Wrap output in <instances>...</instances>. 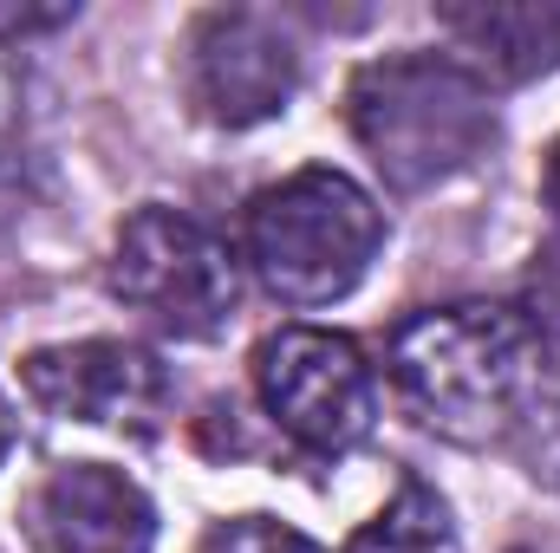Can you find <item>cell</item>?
Masks as SVG:
<instances>
[{
    "label": "cell",
    "mask_w": 560,
    "mask_h": 553,
    "mask_svg": "<svg viewBox=\"0 0 560 553\" xmlns=\"http://www.w3.org/2000/svg\"><path fill=\"white\" fill-rule=\"evenodd\" d=\"M541 385L535 332L515 306H436L392 332V391L443 443H495Z\"/></svg>",
    "instance_id": "obj_1"
},
{
    "label": "cell",
    "mask_w": 560,
    "mask_h": 553,
    "mask_svg": "<svg viewBox=\"0 0 560 553\" xmlns=\"http://www.w3.org/2000/svg\"><path fill=\"white\" fill-rule=\"evenodd\" d=\"M346 118L372 169L405 196L450 183L495 143L489 85L443 52H398L365 66L346 92Z\"/></svg>",
    "instance_id": "obj_2"
},
{
    "label": "cell",
    "mask_w": 560,
    "mask_h": 553,
    "mask_svg": "<svg viewBox=\"0 0 560 553\" xmlns=\"http://www.w3.org/2000/svg\"><path fill=\"white\" fill-rule=\"evenodd\" d=\"M378 248L385 215L346 169H293L248 202V261L287 306L346 299Z\"/></svg>",
    "instance_id": "obj_3"
},
{
    "label": "cell",
    "mask_w": 560,
    "mask_h": 553,
    "mask_svg": "<svg viewBox=\"0 0 560 553\" xmlns=\"http://www.w3.org/2000/svg\"><path fill=\"white\" fill-rule=\"evenodd\" d=\"M112 293L163 339H215L242 299V268L215 228L150 202L118 228Z\"/></svg>",
    "instance_id": "obj_4"
},
{
    "label": "cell",
    "mask_w": 560,
    "mask_h": 553,
    "mask_svg": "<svg viewBox=\"0 0 560 553\" xmlns=\"http://www.w3.org/2000/svg\"><path fill=\"white\" fill-rule=\"evenodd\" d=\"M255 391L300 449L339 456L372 436L378 385L365 352L326 326H280L255 352Z\"/></svg>",
    "instance_id": "obj_5"
},
{
    "label": "cell",
    "mask_w": 560,
    "mask_h": 553,
    "mask_svg": "<svg viewBox=\"0 0 560 553\" xmlns=\"http://www.w3.org/2000/svg\"><path fill=\"white\" fill-rule=\"evenodd\" d=\"M300 85V39L275 13L255 7H209L189 20L183 39V92L196 118L222 131H255L287 111Z\"/></svg>",
    "instance_id": "obj_6"
},
{
    "label": "cell",
    "mask_w": 560,
    "mask_h": 553,
    "mask_svg": "<svg viewBox=\"0 0 560 553\" xmlns=\"http://www.w3.org/2000/svg\"><path fill=\"white\" fill-rule=\"evenodd\" d=\"M20 385L39 411L85 430H125V436H150L170 404V372L156 365V352L131 339L39 345L20 358Z\"/></svg>",
    "instance_id": "obj_7"
},
{
    "label": "cell",
    "mask_w": 560,
    "mask_h": 553,
    "mask_svg": "<svg viewBox=\"0 0 560 553\" xmlns=\"http://www.w3.org/2000/svg\"><path fill=\"white\" fill-rule=\"evenodd\" d=\"M20 534L33 553H150L156 508L125 469L59 462L26 489Z\"/></svg>",
    "instance_id": "obj_8"
},
{
    "label": "cell",
    "mask_w": 560,
    "mask_h": 553,
    "mask_svg": "<svg viewBox=\"0 0 560 553\" xmlns=\"http://www.w3.org/2000/svg\"><path fill=\"white\" fill-rule=\"evenodd\" d=\"M443 33L463 46V66L489 85H528L560 59V13L535 0H476V7H436Z\"/></svg>",
    "instance_id": "obj_9"
},
{
    "label": "cell",
    "mask_w": 560,
    "mask_h": 553,
    "mask_svg": "<svg viewBox=\"0 0 560 553\" xmlns=\"http://www.w3.org/2000/svg\"><path fill=\"white\" fill-rule=\"evenodd\" d=\"M346 553H463V541H456V521L436 489L398 482V495L352 534Z\"/></svg>",
    "instance_id": "obj_10"
},
{
    "label": "cell",
    "mask_w": 560,
    "mask_h": 553,
    "mask_svg": "<svg viewBox=\"0 0 560 553\" xmlns=\"http://www.w3.org/2000/svg\"><path fill=\"white\" fill-rule=\"evenodd\" d=\"M196 553H319V548L275 515H235V521H215Z\"/></svg>",
    "instance_id": "obj_11"
},
{
    "label": "cell",
    "mask_w": 560,
    "mask_h": 553,
    "mask_svg": "<svg viewBox=\"0 0 560 553\" xmlns=\"http://www.w3.org/2000/svg\"><path fill=\"white\" fill-rule=\"evenodd\" d=\"M528 332H535V352H541V378H560V280L548 293H535V306L522 313Z\"/></svg>",
    "instance_id": "obj_12"
},
{
    "label": "cell",
    "mask_w": 560,
    "mask_h": 553,
    "mask_svg": "<svg viewBox=\"0 0 560 553\" xmlns=\"http://www.w3.org/2000/svg\"><path fill=\"white\" fill-rule=\"evenodd\" d=\"M79 7H0V33H46V26H66Z\"/></svg>",
    "instance_id": "obj_13"
},
{
    "label": "cell",
    "mask_w": 560,
    "mask_h": 553,
    "mask_svg": "<svg viewBox=\"0 0 560 553\" xmlns=\"http://www.w3.org/2000/svg\"><path fill=\"white\" fill-rule=\"evenodd\" d=\"M20 138V72H13V59L0 52V156L13 150Z\"/></svg>",
    "instance_id": "obj_14"
},
{
    "label": "cell",
    "mask_w": 560,
    "mask_h": 553,
    "mask_svg": "<svg viewBox=\"0 0 560 553\" xmlns=\"http://www.w3.org/2000/svg\"><path fill=\"white\" fill-rule=\"evenodd\" d=\"M541 202H548V215L560 222V143L548 150V163H541Z\"/></svg>",
    "instance_id": "obj_15"
},
{
    "label": "cell",
    "mask_w": 560,
    "mask_h": 553,
    "mask_svg": "<svg viewBox=\"0 0 560 553\" xmlns=\"http://www.w3.org/2000/svg\"><path fill=\"white\" fill-rule=\"evenodd\" d=\"M7 449H13V411H7V398H0V462H7Z\"/></svg>",
    "instance_id": "obj_16"
}]
</instances>
